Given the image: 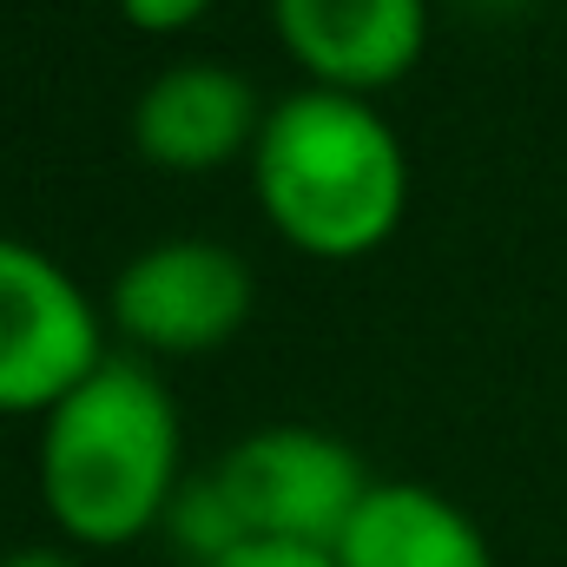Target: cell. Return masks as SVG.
<instances>
[{"mask_svg":"<svg viewBox=\"0 0 567 567\" xmlns=\"http://www.w3.org/2000/svg\"><path fill=\"white\" fill-rule=\"evenodd\" d=\"M258 205L310 258L377 251L410 198V165L370 100L303 86L265 113L251 145Z\"/></svg>","mask_w":567,"mask_h":567,"instance_id":"6da1fadb","label":"cell"},{"mask_svg":"<svg viewBox=\"0 0 567 567\" xmlns=\"http://www.w3.org/2000/svg\"><path fill=\"white\" fill-rule=\"evenodd\" d=\"M178 410L140 357H106L40 435V495L66 542L120 548L178 495Z\"/></svg>","mask_w":567,"mask_h":567,"instance_id":"7a4b0ae2","label":"cell"},{"mask_svg":"<svg viewBox=\"0 0 567 567\" xmlns=\"http://www.w3.org/2000/svg\"><path fill=\"white\" fill-rule=\"evenodd\" d=\"M218 488H225L245 542H297V548L337 555L350 515L363 508V495L377 482L363 475L350 442L303 423H271L251 429L225 455Z\"/></svg>","mask_w":567,"mask_h":567,"instance_id":"3957f363","label":"cell"},{"mask_svg":"<svg viewBox=\"0 0 567 567\" xmlns=\"http://www.w3.org/2000/svg\"><path fill=\"white\" fill-rule=\"evenodd\" d=\"M100 363L106 350L86 290L47 251L0 238V416L60 410Z\"/></svg>","mask_w":567,"mask_h":567,"instance_id":"277c9868","label":"cell"},{"mask_svg":"<svg viewBox=\"0 0 567 567\" xmlns=\"http://www.w3.org/2000/svg\"><path fill=\"white\" fill-rule=\"evenodd\" d=\"M251 317V265L212 238H165L113 278V323L165 357H198Z\"/></svg>","mask_w":567,"mask_h":567,"instance_id":"5b68a950","label":"cell"},{"mask_svg":"<svg viewBox=\"0 0 567 567\" xmlns=\"http://www.w3.org/2000/svg\"><path fill=\"white\" fill-rule=\"evenodd\" d=\"M284 53L330 93L396 86L429 40V0H271Z\"/></svg>","mask_w":567,"mask_h":567,"instance_id":"8992f818","label":"cell"},{"mask_svg":"<svg viewBox=\"0 0 567 567\" xmlns=\"http://www.w3.org/2000/svg\"><path fill=\"white\" fill-rule=\"evenodd\" d=\"M258 126H265L258 93L218 60L165 66L133 106V140L165 172H212L245 145H258Z\"/></svg>","mask_w":567,"mask_h":567,"instance_id":"52a82bcc","label":"cell"},{"mask_svg":"<svg viewBox=\"0 0 567 567\" xmlns=\"http://www.w3.org/2000/svg\"><path fill=\"white\" fill-rule=\"evenodd\" d=\"M337 567H495L482 528L423 482H377L350 515Z\"/></svg>","mask_w":567,"mask_h":567,"instance_id":"ba28073f","label":"cell"},{"mask_svg":"<svg viewBox=\"0 0 567 567\" xmlns=\"http://www.w3.org/2000/svg\"><path fill=\"white\" fill-rule=\"evenodd\" d=\"M165 528H172V542H178L185 555H198L205 567H218L238 542H245V528H238V515H231L218 475H212V482H185V488L172 495V508H165Z\"/></svg>","mask_w":567,"mask_h":567,"instance_id":"9c48e42d","label":"cell"},{"mask_svg":"<svg viewBox=\"0 0 567 567\" xmlns=\"http://www.w3.org/2000/svg\"><path fill=\"white\" fill-rule=\"evenodd\" d=\"M218 567H337V555L297 548V542H238Z\"/></svg>","mask_w":567,"mask_h":567,"instance_id":"30bf717a","label":"cell"},{"mask_svg":"<svg viewBox=\"0 0 567 567\" xmlns=\"http://www.w3.org/2000/svg\"><path fill=\"white\" fill-rule=\"evenodd\" d=\"M205 7H212V0H120V13H126L140 33H178V27H192Z\"/></svg>","mask_w":567,"mask_h":567,"instance_id":"8fae6325","label":"cell"},{"mask_svg":"<svg viewBox=\"0 0 567 567\" xmlns=\"http://www.w3.org/2000/svg\"><path fill=\"white\" fill-rule=\"evenodd\" d=\"M0 567H80L73 555H60V548H13Z\"/></svg>","mask_w":567,"mask_h":567,"instance_id":"7c38bea8","label":"cell"}]
</instances>
